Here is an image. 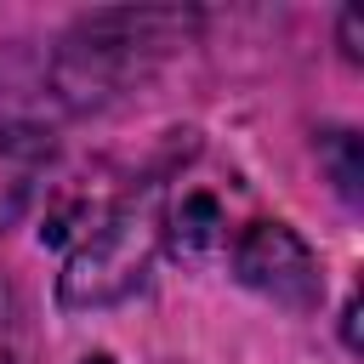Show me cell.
<instances>
[{"label":"cell","instance_id":"8","mask_svg":"<svg viewBox=\"0 0 364 364\" xmlns=\"http://www.w3.org/2000/svg\"><path fill=\"white\" fill-rule=\"evenodd\" d=\"M80 364H114V358H108V353H85Z\"/></svg>","mask_w":364,"mask_h":364},{"label":"cell","instance_id":"2","mask_svg":"<svg viewBox=\"0 0 364 364\" xmlns=\"http://www.w3.org/2000/svg\"><path fill=\"white\" fill-rule=\"evenodd\" d=\"M159 210H165V193L159 188H131L119 199H108L85 233L74 239L68 262H63V279H57V301L68 313H97V307H114L125 296L142 290L154 256H159Z\"/></svg>","mask_w":364,"mask_h":364},{"label":"cell","instance_id":"6","mask_svg":"<svg viewBox=\"0 0 364 364\" xmlns=\"http://www.w3.org/2000/svg\"><path fill=\"white\" fill-rule=\"evenodd\" d=\"M318 159L330 165L336 193H341L347 205H358V182H364V165H358V136H353V131H324V136H318Z\"/></svg>","mask_w":364,"mask_h":364},{"label":"cell","instance_id":"1","mask_svg":"<svg viewBox=\"0 0 364 364\" xmlns=\"http://www.w3.org/2000/svg\"><path fill=\"white\" fill-rule=\"evenodd\" d=\"M182 34H188L182 11H91L63 34L51 80L63 102L102 108L125 97L136 80H148V68L171 46H182Z\"/></svg>","mask_w":364,"mask_h":364},{"label":"cell","instance_id":"5","mask_svg":"<svg viewBox=\"0 0 364 364\" xmlns=\"http://www.w3.org/2000/svg\"><path fill=\"white\" fill-rule=\"evenodd\" d=\"M159 239L182 256V262H205L216 250H228V205L210 188H188L182 199H171L159 210Z\"/></svg>","mask_w":364,"mask_h":364},{"label":"cell","instance_id":"3","mask_svg":"<svg viewBox=\"0 0 364 364\" xmlns=\"http://www.w3.org/2000/svg\"><path fill=\"white\" fill-rule=\"evenodd\" d=\"M228 262H233V279L245 290L267 296L284 313H313L318 296H324L318 256H313V245L290 222H267V216L262 222H245L228 239Z\"/></svg>","mask_w":364,"mask_h":364},{"label":"cell","instance_id":"7","mask_svg":"<svg viewBox=\"0 0 364 364\" xmlns=\"http://www.w3.org/2000/svg\"><path fill=\"white\" fill-rule=\"evenodd\" d=\"M0 364H28V324L11 284H0Z\"/></svg>","mask_w":364,"mask_h":364},{"label":"cell","instance_id":"4","mask_svg":"<svg viewBox=\"0 0 364 364\" xmlns=\"http://www.w3.org/2000/svg\"><path fill=\"white\" fill-rule=\"evenodd\" d=\"M51 165H57V142L40 125H28V119L0 125V233L28 216V205L46 193Z\"/></svg>","mask_w":364,"mask_h":364}]
</instances>
